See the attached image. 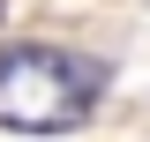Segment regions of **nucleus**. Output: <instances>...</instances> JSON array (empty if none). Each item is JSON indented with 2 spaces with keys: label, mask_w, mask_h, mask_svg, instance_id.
Masks as SVG:
<instances>
[{
  "label": "nucleus",
  "mask_w": 150,
  "mask_h": 142,
  "mask_svg": "<svg viewBox=\"0 0 150 142\" xmlns=\"http://www.w3.org/2000/svg\"><path fill=\"white\" fill-rule=\"evenodd\" d=\"M105 97V67L68 45H8L0 53V127L15 135H68Z\"/></svg>",
  "instance_id": "f257e3e1"
}]
</instances>
